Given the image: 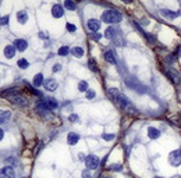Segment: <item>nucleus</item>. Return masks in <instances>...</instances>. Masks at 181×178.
Listing matches in <instances>:
<instances>
[{
	"label": "nucleus",
	"instance_id": "obj_29",
	"mask_svg": "<svg viewBox=\"0 0 181 178\" xmlns=\"http://www.w3.org/2000/svg\"><path fill=\"white\" fill-rule=\"evenodd\" d=\"M66 28H67V31H69V32H75V31H77L75 25H74V24H70V22H67Z\"/></svg>",
	"mask_w": 181,
	"mask_h": 178
},
{
	"label": "nucleus",
	"instance_id": "obj_17",
	"mask_svg": "<svg viewBox=\"0 0 181 178\" xmlns=\"http://www.w3.org/2000/svg\"><path fill=\"white\" fill-rule=\"evenodd\" d=\"M148 136L150 139H157V138L160 136V131L156 130V128H153V127H149L148 128Z\"/></svg>",
	"mask_w": 181,
	"mask_h": 178
},
{
	"label": "nucleus",
	"instance_id": "obj_11",
	"mask_svg": "<svg viewBox=\"0 0 181 178\" xmlns=\"http://www.w3.org/2000/svg\"><path fill=\"white\" fill-rule=\"evenodd\" d=\"M14 47H16L17 50H20V52H24V50H27V47H28V43H27V41H24V39H17V41L14 42Z\"/></svg>",
	"mask_w": 181,
	"mask_h": 178
},
{
	"label": "nucleus",
	"instance_id": "obj_21",
	"mask_svg": "<svg viewBox=\"0 0 181 178\" xmlns=\"http://www.w3.org/2000/svg\"><path fill=\"white\" fill-rule=\"evenodd\" d=\"M35 110L36 111H39V113H45V111H49L48 106L45 102H38V105L35 106Z\"/></svg>",
	"mask_w": 181,
	"mask_h": 178
},
{
	"label": "nucleus",
	"instance_id": "obj_19",
	"mask_svg": "<svg viewBox=\"0 0 181 178\" xmlns=\"http://www.w3.org/2000/svg\"><path fill=\"white\" fill-rule=\"evenodd\" d=\"M17 20L20 24H25L27 21H28V14L25 11H18L17 13Z\"/></svg>",
	"mask_w": 181,
	"mask_h": 178
},
{
	"label": "nucleus",
	"instance_id": "obj_36",
	"mask_svg": "<svg viewBox=\"0 0 181 178\" xmlns=\"http://www.w3.org/2000/svg\"><path fill=\"white\" fill-rule=\"evenodd\" d=\"M69 120H70L71 122H75L77 120H78V116H77V114H71V116L69 117Z\"/></svg>",
	"mask_w": 181,
	"mask_h": 178
},
{
	"label": "nucleus",
	"instance_id": "obj_15",
	"mask_svg": "<svg viewBox=\"0 0 181 178\" xmlns=\"http://www.w3.org/2000/svg\"><path fill=\"white\" fill-rule=\"evenodd\" d=\"M103 56H105V60L107 61V63H110V64H117V60H116V57H114L113 50H106Z\"/></svg>",
	"mask_w": 181,
	"mask_h": 178
},
{
	"label": "nucleus",
	"instance_id": "obj_28",
	"mask_svg": "<svg viewBox=\"0 0 181 178\" xmlns=\"http://www.w3.org/2000/svg\"><path fill=\"white\" fill-rule=\"evenodd\" d=\"M88 67H89V70H92V71H98L96 63H95V60H93V59H89V61H88Z\"/></svg>",
	"mask_w": 181,
	"mask_h": 178
},
{
	"label": "nucleus",
	"instance_id": "obj_12",
	"mask_svg": "<svg viewBox=\"0 0 181 178\" xmlns=\"http://www.w3.org/2000/svg\"><path fill=\"white\" fill-rule=\"evenodd\" d=\"M16 50L17 49L13 46V44H7L6 47H4V56L7 57V59H13V57L16 56Z\"/></svg>",
	"mask_w": 181,
	"mask_h": 178
},
{
	"label": "nucleus",
	"instance_id": "obj_8",
	"mask_svg": "<svg viewBox=\"0 0 181 178\" xmlns=\"http://www.w3.org/2000/svg\"><path fill=\"white\" fill-rule=\"evenodd\" d=\"M63 14H64V8H63V6H60V4H54V6L52 7V16L54 17V18H61Z\"/></svg>",
	"mask_w": 181,
	"mask_h": 178
},
{
	"label": "nucleus",
	"instance_id": "obj_20",
	"mask_svg": "<svg viewBox=\"0 0 181 178\" xmlns=\"http://www.w3.org/2000/svg\"><path fill=\"white\" fill-rule=\"evenodd\" d=\"M42 84H43V75L39 73L34 77V86H35V88H39Z\"/></svg>",
	"mask_w": 181,
	"mask_h": 178
},
{
	"label": "nucleus",
	"instance_id": "obj_4",
	"mask_svg": "<svg viewBox=\"0 0 181 178\" xmlns=\"http://www.w3.org/2000/svg\"><path fill=\"white\" fill-rule=\"evenodd\" d=\"M0 178H16V173H14V168L10 166L3 167L0 170Z\"/></svg>",
	"mask_w": 181,
	"mask_h": 178
},
{
	"label": "nucleus",
	"instance_id": "obj_13",
	"mask_svg": "<svg viewBox=\"0 0 181 178\" xmlns=\"http://www.w3.org/2000/svg\"><path fill=\"white\" fill-rule=\"evenodd\" d=\"M78 141H80V135L75 132H70L69 135H67V142H69V145L74 146L78 143Z\"/></svg>",
	"mask_w": 181,
	"mask_h": 178
},
{
	"label": "nucleus",
	"instance_id": "obj_2",
	"mask_svg": "<svg viewBox=\"0 0 181 178\" xmlns=\"http://www.w3.org/2000/svg\"><path fill=\"white\" fill-rule=\"evenodd\" d=\"M99 157L98 156H95V154H91V156H88V157L85 159V164H86V167H88L89 170H95V168H98L99 167Z\"/></svg>",
	"mask_w": 181,
	"mask_h": 178
},
{
	"label": "nucleus",
	"instance_id": "obj_3",
	"mask_svg": "<svg viewBox=\"0 0 181 178\" xmlns=\"http://www.w3.org/2000/svg\"><path fill=\"white\" fill-rule=\"evenodd\" d=\"M169 162L171 166L177 167L181 164V152L180 150H173L171 153L169 154Z\"/></svg>",
	"mask_w": 181,
	"mask_h": 178
},
{
	"label": "nucleus",
	"instance_id": "obj_35",
	"mask_svg": "<svg viewBox=\"0 0 181 178\" xmlns=\"http://www.w3.org/2000/svg\"><path fill=\"white\" fill-rule=\"evenodd\" d=\"M60 70H61V64H59V63H57V64L53 65L52 71H53V73H57V71H60Z\"/></svg>",
	"mask_w": 181,
	"mask_h": 178
},
{
	"label": "nucleus",
	"instance_id": "obj_6",
	"mask_svg": "<svg viewBox=\"0 0 181 178\" xmlns=\"http://www.w3.org/2000/svg\"><path fill=\"white\" fill-rule=\"evenodd\" d=\"M43 85H45V88L48 89V90L53 92V90H56V89H57L59 84H57L56 79H53V78H48L46 81H43Z\"/></svg>",
	"mask_w": 181,
	"mask_h": 178
},
{
	"label": "nucleus",
	"instance_id": "obj_40",
	"mask_svg": "<svg viewBox=\"0 0 181 178\" xmlns=\"http://www.w3.org/2000/svg\"><path fill=\"white\" fill-rule=\"evenodd\" d=\"M155 178H162V177H155Z\"/></svg>",
	"mask_w": 181,
	"mask_h": 178
},
{
	"label": "nucleus",
	"instance_id": "obj_9",
	"mask_svg": "<svg viewBox=\"0 0 181 178\" xmlns=\"http://www.w3.org/2000/svg\"><path fill=\"white\" fill-rule=\"evenodd\" d=\"M160 14H162L163 17H166V18H170V20H174V18H177V17L180 16V13L171 11V10H166V8L160 10Z\"/></svg>",
	"mask_w": 181,
	"mask_h": 178
},
{
	"label": "nucleus",
	"instance_id": "obj_16",
	"mask_svg": "<svg viewBox=\"0 0 181 178\" xmlns=\"http://www.w3.org/2000/svg\"><path fill=\"white\" fill-rule=\"evenodd\" d=\"M45 103H46V106H48L49 110H56L57 107H59V103H57L56 99H53V97H49V99H46V100H45Z\"/></svg>",
	"mask_w": 181,
	"mask_h": 178
},
{
	"label": "nucleus",
	"instance_id": "obj_24",
	"mask_svg": "<svg viewBox=\"0 0 181 178\" xmlns=\"http://www.w3.org/2000/svg\"><path fill=\"white\" fill-rule=\"evenodd\" d=\"M17 65H18L20 68L25 70V68H28V67H29V63L25 60V59H20V60H18V63H17Z\"/></svg>",
	"mask_w": 181,
	"mask_h": 178
},
{
	"label": "nucleus",
	"instance_id": "obj_26",
	"mask_svg": "<svg viewBox=\"0 0 181 178\" xmlns=\"http://www.w3.org/2000/svg\"><path fill=\"white\" fill-rule=\"evenodd\" d=\"M69 53H70L69 46H61V47L59 49V56H67Z\"/></svg>",
	"mask_w": 181,
	"mask_h": 178
},
{
	"label": "nucleus",
	"instance_id": "obj_39",
	"mask_svg": "<svg viewBox=\"0 0 181 178\" xmlns=\"http://www.w3.org/2000/svg\"><path fill=\"white\" fill-rule=\"evenodd\" d=\"M39 36H40V38H43V39H46V38H48L46 35H45V32H40V33H39Z\"/></svg>",
	"mask_w": 181,
	"mask_h": 178
},
{
	"label": "nucleus",
	"instance_id": "obj_38",
	"mask_svg": "<svg viewBox=\"0 0 181 178\" xmlns=\"http://www.w3.org/2000/svg\"><path fill=\"white\" fill-rule=\"evenodd\" d=\"M3 136H4V132H3V130H1V128H0V141H1V139H3Z\"/></svg>",
	"mask_w": 181,
	"mask_h": 178
},
{
	"label": "nucleus",
	"instance_id": "obj_32",
	"mask_svg": "<svg viewBox=\"0 0 181 178\" xmlns=\"http://www.w3.org/2000/svg\"><path fill=\"white\" fill-rule=\"evenodd\" d=\"M101 38H102L101 33H98V32H92V33H91V39H93V41H99Z\"/></svg>",
	"mask_w": 181,
	"mask_h": 178
},
{
	"label": "nucleus",
	"instance_id": "obj_33",
	"mask_svg": "<svg viewBox=\"0 0 181 178\" xmlns=\"http://www.w3.org/2000/svg\"><path fill=\"white\" fill-rule=\"evenodd\" d=\"M8 20H10V17H8V16L3 17V18L0 20V24H1V25H7L8 24Z\"/></svg>",
	"mask_w": 181,
	"mask_h": 178
},
{
	"label": "nucleus",
	"instance_id": "obj_7",
	"mask_svg": "<svg viewBox=\"0 0 181 178\" xmlns=\"http://www.w3.org/2000/svg\"><path fill=\"white\" fill-rule=\"evenodd\" d=\"M101 25H102L101 21H98V20H89L86 22V27H88V29L91 32H98L101 29Z\"/></svg>",
	"mask_w": 181,
	"mask_h": 178
},
{
	"label": "nucleus",
	"instance_id": "obj_41",
	"mask_svg": "<svg viewBox=\"0 0 181 178\" xmlns=\"http://www.w3.org/2000/svg\"><path fill=\"white\" fill-rule=\"evenodd\" d=\"M180 152H181V150H180Z\"/></svg>",
	"mask_w": 181,
	"mask_h": 178
},
{
	"label": "nucleus",
	"instance_id": "obj_22",
	"mask_svg": "<svg viewBox=\"0 0 181 178\" xmlns=\"http://www.w3.org/2000/svg\"><path fill=\"white\" fill-rule=\"evenodd\" d=\"M167 77H169V79H171V82H174V84H177L178 82V74L176 73V71H173V70H170V71H167Z\"/></svg>",
	"mask_w": 181,
	"mask_h": 178
},
{
	"label": "nucleus",
	"instance_id": "obj_18",
	"mask_svg": "<svg viewBox=\"0 0 181 178\" xmlns=\"http://www.w3.org/2000/svg\"><path fill=\"white\" fill-rule=\"evenodd\" d=\"M11 117V113L8 111V110H4V111H0V124H3V122H7Z\"/></svg>",
	"mask_w": 181,
	"mask_h": 178
},
{
	"label": "nucleus",
	"instance_id": "obj_30",
	"mask_svg": "<svg viewBox=\"0 0 181 178\" xmlns=\"http://www.w3.org/2000/svg\"><path fill=\"white\" fill-rule=\"evenodd\" d=\"M95 96H96L95 90H92V89H88V90H86V97H88V99H93Z\"/></svg>",
	"mask_w": 181,
	"mask_h": 178
},
{
	"label": "nucleus",
	"instance_id": "obj_31",
	"mask_svg": "<svg viewBox=\"0 0 181 178\" xmlns=\"http://www.w3.org/2000/svg\"><path fill=\"white\" fill-rule=\"evenodd\" d=\"M102 138H103L105 141H112V139H114V135H113V134H103Z\"/></svg>",
	"mask_w": 181,
	"mask_h": 178
},
{
	"label": "nucleus",
	"instance_id": "obj_1",
	"mask_svg": "<svg viewBox=\"0 0 181 178\" xmlns=\"http://www.w3.org/2000/svg\"><path fill=\"white\" fill-rule=\"evenodd\" d=\"M121 14L118 11H114V10H107L102 14V21L106 22V24H118L121 21Z\"/></svg>",
	"mask_w": 181,
	"mask_h": 178
},
{
	"label": "nucleus",
	"instance_id": "obj_23",
	"mask_svg": "<svg viewBox=\"0 0 181 178\" xmlns=\"http://www.w3.org/2000/svg\"><path fill=\"white\" fill-rule=\"evenodd\" d=\"M71 53L74 54L75 57H82L84 56V49H81V47H72L71 49Z\"/></svg>",
	"mask_w": 181,
	"mask_h": 178
},
{
	"label": "nucleus",
	"instance_id": "obj_25",
	"mask_svg": "<svg viewBox=\"0 0 181 178\" xmlns=\"http://www.w3.org/2000/svg\"><path fill=\"white\" fill-rule=\"evenodd\" d=\"M64 7L69 8V10H75L77 4L74 3V1H71V0H66V1H64Z\"/></svg>",
	"mask_w": 181,
	"mask_h": 178
},
{
	"label": "nucleus",
	"instance_id": "obj_5",
	"mask_svg": "<svg viewBox=\"0 0 181 178\" xmlns=\"http://www.w3.org/2000/svg\"><path fill=\"white\" fill-rule=\"evenodd\" d=\"M10 100H11L14 105L21 106V107H25V106H28V100H27L25 97H22L21 95H16V96L10 97Z\"/></svg>",
	"mask_w": 181,
	"mask_h": 178
},
{
	"label": "nucleus",
	"instance_id": "obj_34",
	"mask_svg": "<svg viewBox=\"0 0 181 178\" xmlns=\"http://www.w3.org/2000/svg\"><path fill=\"white\" fill-rule=\"evenodd\" d=\"M110 170H116V171H121V166L120 164H112V166H110Z\"/></svg>",
	"mask_w": 181,
	"mask_h": 178
},
{
	"label": "nucleus",
	"instance_id": "obj_10",
	"mask_svg": "<svg viewBox=\"0 0 181 178\" xmlns=\"http://www.w3.org/2000/svg\"><path fill=\"white\" fill-rule=\"evenodd\" d=\"M117 32H118V29L116 28V27H109V28H106L105 31V38H107V39H113V38H116Z\"/></svg>",
	"mask_w": 181,
	"mask_h": 178
},
{
	"label": "nucleus",
	"instance_id": "obj_14",
	"mask_svg": "<svg viewBox=\"0 0 181 178\" xmlns=\"http://www.w3.org/2000/svg\"><path fill=\"white\" fill-rule=\"evenodd\" d=\"M107 95H109V97H110L112 100L117 102V99H118V96H120L121 93H120V90H118L117 88H109L107 89Z\"/></svg>",
	"mask_w": 181,
	"mask_h": 178
},
{
	"label": "nucleus",
	"instance_id": "obj_27",
	"mask_svg": "<svg viewBox=\"0 0 181 178\" xmlns=\"http://www.w3.org/2000/svg\"><path fill=\"white\" fill-rule=\"evenodd\" d=\"M78 90L80 92H86L88 90V84H86V81H81L78 84Z\"/></svg>",
	"mask_w": 181,
	"mask_h": 178
},
{
	"label": "nucleus",
	"instance_id": "obj_37",
	"mask_svg": "<svg viewBox=\"0 0 181 178\" xmlns=\"http://www.w3.org/2000/svg\"><path fill=\"white\" fill-rule=\"evenodd\" d=\"M78 159H80V160H85L86 157H85V154H84V153H78Z\"/></svg>",
	"mask_w": 181,
	"mask_h": 178
}]
</instances>
